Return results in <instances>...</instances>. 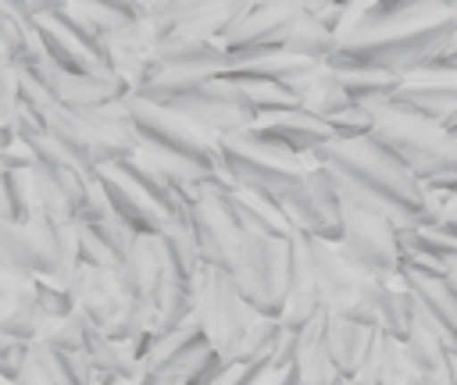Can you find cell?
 <instances>
[{
  "label": "cell",
  "mask_w": 457,
  "mask_h": 385,
  "mask_svg": "<svg viewBox=\"0 0 457 385\" xmlns=\"http://www.w3.org/2000/svg\"><path fill=\"white\" fill-rule=\"evenodd\" d=\"M418 321V307H414V296L407 292L403 278H389L382 282V299H378V332L393 335V339H407L411 328Z\"/></svg>",
  "instance_id": "33"
},
{
  "label": "cell",
  "mask_w": 457,
  "mask_h": 385,
  "mask_svg": "<svg viewBox=\"0 0 457 385\" xmlns=\"http://www.w3.org/2000/svg\"><path fill=\"white\" fill-rule=\"evenodd\" d=\"M218 146H221V160H225V171L232 175V182L239 189L264 192V196H278L296 178H303L307 168L314 164V160L289 157V153H282V150L253 139L246 128L236 132V135L218 139Z\"/></svg>",
  "instance_id": "7"
},
{
  "label": "cell",
  "mask_w": 457,
  "mask_h": 385,
  "mask_svg": "<svg viewBox=\"0 0 457 385\" xmlns=\"http://www.w3.org/2000/svg\"><path fill=\"white\" fill-rule=\"evenodd\" d=\"M218 200L228 217L236 221V228L243 235H275V239H289L296 228L289 225V217L282 214V207L264 196V192H250V189H232V192H221V196H211Z\"/></svg>",
  "instance_id": "20"
},
{
  "label": "cell",
  "mask_w": 457,
  "mask_h": 385,
  "mask_svg": "<svg viewBox=\"0 0 457 385\" xmlns=\"http://www.w3.org/2000/svg\"><path fill=\"white\" fill-rule=\"evenodd\" d=\"M154 61L168 71H193V75H225L228 53L218 39H193V36H171L157 46Z\"/></svg>",
  "instance_id": "22"
},
{
  "label": "cell",
  "mask_w": 457,
  "mask_h": 385,
  "mask_svg": "<svg viewBox=\"0 0 457 385\" xmlns=\"http://www.w3.org/2000/svg\"><path fill=\"white\" fill-rule=\"evenodd\" d=\"M43 128L75 168H82L86 175H96V164H93V153H89V139H86V125L79 121V114L71 107L50 103L43 111Z\"/></svg>",
  "instance_id": "29"
},
{
  "label": "cell",
  "mask_w": 457,
  "mask_h": 385,
  "mask_svg": "<svg viewBox=\"0 0 457 385\" xmlns=\"http://www.w3.org/2000/svg\"><path fill=\"white\" fill-rule=\"evenodd\" d=\"M418 385H450V371L446 367L443 371H428V374L418 378Z\"/></svg>",
  "instance_id": "51"
},
{
  "label": "cell",
  "mask_w": 457,
  "mask_h": 385,
  "mask_svg": "<svg viewBox=\"0 0 457 385\" xmlns=\"http://www.w3.org/2000/svg\"><path fill=\"white\" fill-rule=\"evenodd\" d=\"M132 86L111 71L104 75H57V100L68 107H107L121 103Z\"/></svg>",
  "instance_id": "26"
},
{
  "label": "cell",
  "mask_w": 457,
  "mask_h": 385,
  "mask_svg": "<svg viewBox=\"0 0 457 385\" xmlns=\"http://www.w3.org/2000/svg\"><path fill=\"white\" fill-rule=\"evenodd\" d=\"M36 303H39L50 317H57V321L75 314L71 289H68V285H57V282H46V278H36Z\"/></svg>",
  "instance_id": "46"
},
{
  "label": "cell",
  "mask_w": 457,
  "mask_h": 385,
  "mask_svg": "<svg viewBox=\"0 0 457 385\" xmlns=\"http://www.w3.org/2000/svg\"><path fill=\"white\" fill-rule=\"evenodd\" d=\"M300 18H303V4H296V0H261V4H253L246 11V18L221 39L225 53H228V71L278 53Z\"/></svg>",
  "instance_id": "9"
},
{
  "label": "cell",
  "mask_w": 457,
  "mask_h": 385,
  "mask_svg": "<svg viewBox=\"0 0 457 385\" xmlns=\"http://www.w3.org/2000/svg\"><path fill=\"white\" fill-rule=\"evenodd\" d=\"M325 321L328 310H321L318 317H311L300 332H296V356H293V371L300 374L303 385H332L339 378L332 353H328V339H325Z\"/></svg>",
  "instance_id": "24"
},
{
  "label": "cell",
  "mask_w": 457,
  "mask_h": 385,
  "mask_svg": "<svg viewBox=\"0 0 457 385\" xmlns=\"http://www.w3.org/2000/svg\"><path fill=\"white\" fill-rule=\"evenodd\" d=\"M375 128L371 143L382 146L407 175H414L421 185L439 182L446 175H457V143L443 128L418 121L411 114H400L393 107H375Z\"/></svg>",
  "instance_id": "3"
},
{
  "label": "cell",
  "mask_w": 457,
  "mask_h": 385,
  "mask_svg": "<svg viewBox=\"0 0 457 385\" xmlns=\"http://www.w3.org/2000/svg\"><path fill=\"white\" fill-rule=\"evenodd\" d=\"M446 210H457V203H450V207H446Z\"/></svg>",
  "instance_id": "57"
},
{
  "label": "cell",
  "mask_w": 457,
  "mask_h": 385,
  "mask_svg": "<svg viewBox=\"0 0 457 385\" xmlns=\"http://www.w3.org/2000/svg\"><path fill=\"white\" fill-rule=\"evenodd\" d=\"M253 139L289 153V157H300V160H311L321 146L336 143V132L328 121L307 114V111H286V114H271V118H261L257 125L246 128Z\"/></svg>",
  "instance_id": "14"
},
{
  "label": "cell",
  "mask_w": 457,
  "mask_h": 385,
  "mask_svg": "<svg viewBox=\"0 0 457 385\" xmlns=\"http://www.w3.org/2000/svg\"><path fill=\"white\" fill-rule=\"evenodd\" d=\"M250 0H157L150 4V21L164 39L193 36V39H225L250 11Z\"/></svg>",
  "instance_id": "11"
},
{
  "label": "cell",
  "mask_w": 457,
  "mask_h": 385,
  "mask_svg": "<svg viewBox=\"0 0 457 385\" xmlns=\"http://www.w3.org/2000/svg\"><path fill=\"white\" fill-rule=\"evenodd\" d=\"M189 239H193V246L207 267L232 271L243 232L236 228V221L228 217V210L218 200H196L193 217H189Z\"/></svg>",
  "instance_id": "16"
},
{
  "label": "cell",
  "mask_w": 457,
  "mask_h": 385,
  "mask_svg": "<svg viewBox=\"0 0 457 385\" xmlns=\"http://www.w3.org/2000/svg\"><path fill=\"white\" fill-rule=\"evenodd\" d=\"M228 274H232L239 296L261 317H282L286 289H289V239L243 235Z\"/></svg>",
  "instance_id": "6"
},
{
  "label": "cell",
  "mask_w": 457,
  "mask_h": 385,
  "mask_svg": "<svg viewBox=\"0 0 457 385\" xmlns=\"http://www.w3.org/2000/svg\"><path fill=\"white\" fill-rule=\"evenodd\" d=\"M403 349H407L411 364H414L421 374H428V371H443V367H446V353H450L446 339H443L421 314H418L411 335L403 339Z\"/></svg>",
  "instance_id": "38"
},
{
  "label": "cell",
  "mask_w": 457,
  "mask_h": 385,
  "mask_svg": "<svg viewBox=\"0 0 457 385\" xmlns=\"http://www.w3.org/2000/svg\"><path fill=\"white\" fill-rule=\"evenodd\" d=\"M164 111L186 118L189 125H196V128L207 132L211 139H225V135H236V132L257 125V118L246 111L239 89H236L232 82H225V78L204 82L193 96H186V100H179V103H171V107H164Z\"/></svg>",
  "instance_id": "12"
},
{
  "label": "cell",
  "mask_w": 457,
  "mask_h": 385,
  "mask_svg": "<svg viewBox=\"0 0 457 385\" xmlns=\"http://www.w3.org/2000/svg\"><path fill=\"white\" fill-rule=\"evenodd\" d=\"M0 61H11L18 71L43 61V46L36 36V25H25L7 0H0Z\"/></svg>",
  "instance_id": "32"
},
{
  "label": "cell",
  "mask_w": 457,
  "mask_h": 385,
  "mask_svg": "<svg viewBox=\"0 0 457 385\" xmlns=\"http://www.w3.org/2000/svg\"><path fill=\"white\" fill-rule=\"evenodd\" d=\"M39 214V192H36V171L32 168H11L0 171V225H29Z\"/></svg>",
  "instance_id": "30"
},
{
  "label": "cell",
  "mask_w": 457,
  "mask_h": 385,
  "mask_svg": "<svg viewBox=\"0 0 457 385\" xmlns=\"http://www.w3.org/2000/svg\"><path fill=\"white\" fill-rule=\"evenodd\" d=\"M18 93H21V71L11 61H0V121H11L14 118Z\"/></svg>",
  "instance_id": "47"
},
{
  "label": "cell",
  "mask_w": 457,
  "mask_h": 385,
  "mask_svg": "<svg viewBox=\"0 0 457 385\" xmlns=\"http://www.w3.org/2000/svg\"><path fill=\"white\" fill-rule=\"evenodd\" d=\"M271 385H303V381H300V374L289 367V371H278V374L271 378Z\"/></svg>",
  "instance_id": "52"
},
{
  "label": "cell",
  "mask_w": 457,
  "mask_h": 385,
  "mask_svg": "<svg viewBox=\"0 0 457 385\" xmlns=\"http://www.w3.org/2000/svg\"><path fill=\"white\" fill-rule=\"evenodd\" d=\"M136 385H164V378H161V374H150V371H146V374H143V378H139Z\"/></svg>",
  "instance_id": "55"
},
{
  "label": "cell",
  "mask_w": 457,
  "mask_h": 385,
  "mask_svg": "<svg viewBox=\"0 0 457 385\" xmlns=\"http://www.w3.org/2000/svg\"><path fill=\"white\" fill-rule=\"evenodd\" d=\"M307 253H311V267H314V282H318V296H321V307L328 314H343L357 292L364 289L368 274L357 271L336 242L328 239H318V235H307Z\"/></svg>",
  "instance_id": "15"
},
{
  "label": "cell",
  "mask_w": 457,
  "mask_h": 385,
  "mask_svg": "<svg viewBox=\"0 0 457 385\" xmlns=\"http://www.w3.org/2000/svg\"><path fill=\"white\" fill-rule=\"evenodd\" d=\"M446 371H450V385H457V349L446 353Z\"/></svg>",
  "instance_id": "53"
},
{
  "label": "cell",
  "mask_w": 457,
  "mask_h": 385,
  "mask_svg": "<svg viewBox=\"0 0 457 385\" xmlns=\"http://www.w3.org/2000/svg\"><path fill=\"white\" fill-rule=\"evenodd\" d=\"M282 50L293 53V57H303V61H311V64H328V57L339 50V39H336L318 18L303 14V18L296 21V29L289 32V39L282 43Z\"/></svg>",
  "instance_id": "37"
},
{
  "label": "cell",
  "mask_w": 457,
  "mask_h": 385,
  "mask_svg": "<svg viewBox=\"0 0 457 385\" xmlns=\"http://www.w3.org/2000/svg\"><path fill=\"white\" fill-rule=\"evenodd\" d=\"M36 36H39V46H43V61L50 68H57L61 75H104L107 71L89 50H82L54 21H36Z\"/></svg>",
  "instance_id": "27"
},
{
  "label": "cell",
  "mask_w": 457,
  "mask_h": 385,
  "mask_svg": "<svg viewBox=\"0 0 457 385\" xmlns=\"http://www.w3.org/2000/svg\"><path fill=\"white\" fill-rule=\"evenodd\" d=\"M282 214L289 217V225L303 235H318L328 242H339L343 235V192L339 182L328 168L311 164L303 178H296L289 189H282L278 196H271Z\"/></svg>",
  "instance_id": "8"
},
{
  "label": "cell",
  "mask_w": 457,
  "mask_h": 385,
  "mask_svg": "<svg viewBox=\"0 0 457 385\" xmlns=\"http://www.w3.org/2000/svg\"><path fill=\"white\" fill-rule=\"evenodd\" d=\"M371 335L375 328H364L350 317H339V314H328L325 321V339H328V353H332V364L339 374L353 378L368 356V346H371Z\"/></svg>",
  "instance_id": "28"
},
{
  "label": "cell",
  "mask_w": 457,
  "mask_h": 385,
  "mask_svg": "<svg viewBox=\"0 0 457 385\" xmlns=\"http://www.w3.org/2000/svg\"><path fill=\"white\" fill-rule=\"evenodd\" d=\"M46 21H54L64 36H71L82 50H89V53H93L107 71H111V46H107V39H104V36H100L86 18H79V14L71 11V4H68V0H57V11H54ZM111 75H114V71H111Z\"/></svg>",
  "instance_id": "40"
},
{
  "label": "cell",
  "mask_w": 457,
  "mask_h": 385,
  "mask_svg": "<svg viewBox=\"0 0 457 385\" xmlns=\"http://www.w3.org/2000/svg\"><path fill=\"white\" fill-rule=\"evenodd\" d=\"M96 182H100V189H104V200H107L111 217H118L121 225H129L136 235H164V232L171 228L168 217H164L132 182H125L118 171L100 168V171H96Z\"/></svg>",
  "instance_id": "18"
},
{
  "label": "cell",
  "mask_w": 457,
  "mask_h": 385,
  "mask_svg": "<svg viewBox=\"0 0 457 385\" xmlns=\"http://www.w3.org/2000/svg\"><path fill=\"white\" fill-rule=\"evenodd\" d=\"M446 282H450V289H453V296H457V264L446 271Z\"/></svg>",
  "instance_id": "56"
},
{
  "label": "cell",
  "mask_w": 457,
  "mask_h": 385,
  "mask_svg": "<svg viewBox=\"0 0 457 385\" xmlns=\"http://www.w3.org/2000/svg\"><path fill=\"white\" fill-rule=\"evenodd\" d=\"M68 4H71V11H75L79 18H86L104 39L114 36V32H121V29H129V25H136L139 18L150 14V4H107V0H68Z\"/></svg>",
  "instance_id": "35"
},
{
  "label": "cell",
  "mask_w": 457,
  "mask_h": 385,
  "mask_svg": "<svg viewBox=\"0 0 457 385\" xmlns=\"http://www.w3.org/2000/svg\"><path fill=\"white\" fill-rule=\"evenodd\" d=\"M321 310L325 307L318 296V282H314V267H311V253H307V235L293 232L289 235V289H286V310L278 321L289 332H300Z\"/></svg>",
  "instance_id": "19"
},
{
  "label": "cell",
  "mask_w": 457,
  "mask_h": 385,
  "mask_svg": "<svg viewBox=\"0 0 457 385\" xmlns=\"http://www.w3.org/2000/svg\"><path fill=\"white\" fill-rule=\"evenodd\" d=\"M314 164L328 168L339 182V192L350 207L386 217L396 232L403 228H432L443 225V207H436L421 182L407 175L382 146L371 139L357 143H328L314 157Z\"/></svg>",
  "instance_id": "1"
},
{
  "label": "cell",
  "mask_w": 457,
  "mask_h": 385,
  "mask_svg": "<svg viewBox=\"0 0 457 385\" xmlns=\"http://www.w3.org/2000/svg\"><path fill=\"white\" fill-rule=\"evenodd\" d=\"M79 232V260L89 267H104V271H121V257L111 250V242L100 235L96 225H75Z\"/></svg>",
  "instance_id": "42"
},
{
  "label": "cell",
  "mask_w": 457,
  "mask_h": 385,
  "mask_svg": "<svg viewBox=\"0 0 457 385\" xmlns=\"http://www.w3.org/2000/svg\"><path fill=\"white\" fill-rule=\"evenodd\" d=\"M125 111L132 118V128H136V139H139V150H150V153H168V157H179V160H193V164H204L211 171H225V160H221V146L218 139H211L207 132H200L196 125H189L186 118L129 93L125 100Z\"/></svg>",
  "instance_id": "5"
},
{
  "label": "cell",
  "mask_w": 457,
  "mask_h": 385,
  "mask_svg": "<svg viewBox=\"0 0 457 385\" xmlns=\"http://www.w3.org/2000/svg\"><path fill=\"white\" fill-rule=\"evenodd\" d=\"M407 292L414 296V307L418 314L446 339L450 349H457V296L450 289L446 278H436V274H418V271H400Z\"/></svg>",
  "instance_id": "21"
},
{
  "label": "cell",
  "mask_w": 457,
  "mask_h": 385,
  "mask_svg": "<svg viewBox=\"0 0 457 385\" xmlns=\"http://www.w3.org/2000/svg\"><path fill=\"white\" fill-rule=\"evenodd\" d=\"M29 356L43 371L46 385H96V371L86 360V353H64L50 342H32Z\"/></svg>",
  "instance_id": "31"
},
{
  "label": "cell",
  "mask_w": 457,
  "mask_h": 385,
  "mask_svg": "<svg viewBox=\"0 0 457 385\" xmlns=\"http://www.w3.org/2000/svg\"><path fill=\"white\" fill-rule=\"evenodd\" d=\"M443 228H446L450 235H457V210H446V214H443Z\"/></svg>",
  "instance_id": "54"
},
{
  "label": "cell",
  "mask_w": 457,
  "mask_h": 385,
  "mask_svg": "<svg viewBox=\"0 0 457 385\" xmlns=\"http://www.w3.org/2000/svg\"><path fill=\"white\" fill-rule=\"evenodd\" d=\"M79 232L75 225L36 214L29 225H0V267L68 285L79 271Z\"/></svg>",
  "instance_id": "2"
},
{
  "label": "cell",
  "mask_w": 457,
  "mask_h": 385,
  "mask_svg": "<svg viewBox=\"0 0 457 385\" xmlns=\"http://www.w3.org/2000/svg\"><path fill=\"white\" fill-rule=\"evenodd\" d=\"M86 360L93 364L96 374H111V378H121V381H139L146 374V364L139 356V346L121 342V339H111L96 324L86 335Z\"/></svg>",
  "instance_id": "25"
},
{
  "label": "cell",
  "mask_w": 457,
  "mask_h": 385,
  "mask_svg": "<svg viewBox=\"0 0 457 385\" xmlns=\"http://www.w3.org/2000/svg\"><path fill=\"white\" fill-rule=\"evenodd\" d=\"M378 299H382V278H368L364 289L357 292V299L339 317H350L364 328H378Z\"/></svg>",
  "instance_id": "44"
},
{
  "label": "cell",
  "mask_w": 457,
  "mask_h": 385,
  "mask_svg": "<svg viewBox=\"0 0 457 385\" xmlns=\"http://www.w3.org/2000/svg\"><path fill=\"white\" fill-rule=\"evenodd\" d=\"M89 328H93V321L75 310L71 317L57 321L54 332H50L46 339H39V342H50L54 349H64V353H86V335H89Z\"/></svg>",
  "instance_id": "43"
},
{
  "label": "cell",
  "mask_w": 457,
  "mask_h": 385,
  "mask_svg": "<svg viewBox=\"0 0 457 385\" xmlns=\"http://www.w3.org/2000/svg\"><path fill=\"white\" fill-rule=\"evenodd\" d=\"M71 289V299H75V310L82 317H89L96 328H111L121 310H125V292H121V278L118 271H104V267H89V264H79L75 278L68 282Z\"/></svg>",
  "instance_id": "17"
},
{
  "label": "cell",
  "mask_w": 457,
  "mask_h": 385,
  "mask_svg": "<svg viewBox=\"0 0 457 385\" xmlns=\"http://www.w3.org/2000/svg\"><path fill=\"white\" fill-rule=\"evenodd\" d=\"M193 292H196V314L193 317L200 321L207 342L225 360H236L239 349H243L246 332L253 328V321L261 314L239 296L228 271H218V267H207V264H200V271L193 278Z\"/></svg>",
  "instance_id": "4"
},
{
  "label": "cell",
  "mask_w": 457,
  "mask_h": 385,
  "mask_svg": "<svg viewBox=\"0 0 457 385\" xmlns=\"http://www.w3.org/2000/svg\"><path fill=\"white\" fill-rule=\"evenodd\" d=\"M336 246L368 278L389 282V278L400 274V239H396V228L386 217H378V214H368V210H357V207L346 203L343 207V235H339Z\"/></svg>",
  "instance_id": "10"
},
{
  "label": "cell",
  "mask_w": 457,
  "mask_h": 385,
  "mask_svg": "<svg viewBox=\"0 0 457 385\" xmlns=\"http://www.w3.org/2000/svg\"><path fill=\"white\" fill-rule=\"evenodd\" d=\"M11 385H46V378H43V371H39V367L32 364V356H29V360H25V367L11 378Z\"/></svg>",
  "instance_id": "50"
},
{
  "label": "cell",
  "mask_w": 457,
  "mask_h": 385,
  "mask_svg": "<svg viewBox=\"0 0 457 385\" xmlns=\"http://www.w3.org/2000/svg\"><path fill=\"white\" fill-rule=\"evenodd\" d=\"M278 371H275V364H268V360H261V364H228L211 385H271V378H275Z\"/></svg>",
  "instance_id": "45"
},
{
  "label": "cell",
  "mask_w": 457,
  "mask_h": 385,
  "mask_svg": "<svg viewBox=\"0 0 457 385\" xmlns=\"http://www.w3.org/2000/svg\"><path fill=\"white\" fill-rule=\"evenodd\" d=\"M282 335H286V328H282L278 317H257L253 328L243 339V349H239L236 364H261V360L271 364L275 353H278V346H282Z\"/></svg>",
  "instance_id": "41"
},
{
  "label": "cell",
  "mask_w": 457,
  "mask_h": 385,
  "mask_svg": "<svg viewBox=\"0 0 457 385\" xmlns=\"http://www.w3.org/2000/svg\"><path fill=\"white\" fill-rule=\"evenodd\" d=\"M29 346H32V342H21V339H11V335H0V374H4L7 381L25 367V360H29Z\"/></svg>",
  "instance_id": "48"
},
{
  "label": "cell",
  "mask_w": 457,
  "mask_h": 385,
  "mask_svg": "<svg viewBox=\"0 0 457 385\" xmlns=\"http://www.w3.org/2000/svg\"><path fill=\"white\" fill-rule=\"evenodd\" d=\"M386 107L428 121L446 135H457V71H436V68L414 71L403 78L400 93Z\"/></svg>",
  "instance_id": "13"
},
{
  "label": "cell",
  "mask_w": 457,
  "mask_h": 385,
  "mask_svg": "<svg viewBox=\"0 0 457 385\" xmlns=\"http://www.w3.org/2000/svg\"><path fill=\"white\" fill-rule=\"evenodd\" d=\"M428 68H436V71H457V32L446 39V46L436 53V61H432ZM421 71H425V68H421Z\"/></svg>",
  "instance_id": "49"
},
{
  "label": "cell",
  "mask_w": 457,
  "mask_h": 385,
  "mask_svg": "<svg viewBox=\"0 0 457 385\" xmlns=\"http://www.w3.org/2000/svg\"><path fill=\"white\" fill-rule=\"evenodd\" d=\"M286 89L300 100V107H303L307 114H314V118H321V121H332V118H339L343 111L353 107L350 96H346V89H343V82H339V75H336L328 64H314V68L303 71L300 78L286 82Z\"/></svg>",
  "instance_id": "23"
},
{
  "label": "cell",
  "mask_w": 457,
  "mask_h": 385,
  "mask_svg": "<svg viewBox=\"0 0 457 385\" xmlns=\"http://www.w3.org/2000/svg\"><path fill=\"white\" fill-rule=\"evenodd\" d=\"M311 68H314L311 61L278 50V53H271V57H261V61L246 64V68H232V71H225V75H218V78H225V82H278V86H286V82L300 78V75L311 71Z\"/></svg>",
  "instance_id": "36"
},
{
  "label": "cell",
  "mask_w": 457,
  "mask_h": 385,
  "mask_svg": "<svg viewBox=\"0 0 457 385\" xmlns=\"http://www.w3.org/2000/svg\"><path fill=\"white\" fill-rule=\"evenodd\" d=\"M246 103V111L261 121V118H271V114H286V111H303L300 100L278 86V82H232Z\"/></svg>",
  "instance_id": "39"
},
{
  "label": "cell",
  "mask_w": 457,
  "mask_h": 385,
  "mask_svg": "<svg viewBox=\"0 0 457 385\" xmlns=\"http://www.w3.org/2000/svg\"><path fill=\"white\" fill-rule=\"evenodd\" d=\"M336 75H339L350 103L364 107V111L386 107L400 93V86H403L400 75H386V71H336Z\"/></svg>",
  "instance_id": "34"
}]
</instances>
